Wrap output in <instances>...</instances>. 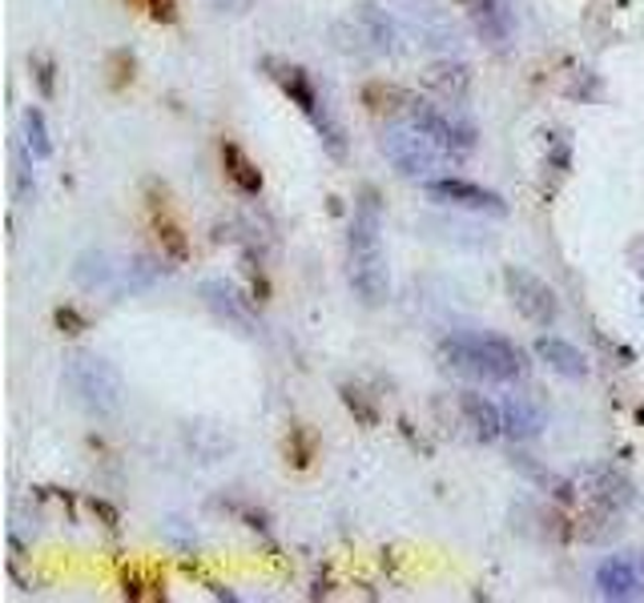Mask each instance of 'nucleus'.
<instances>
[{
    "instance_id": "39448f33",
    "label": "nucleus",
    "mask_w": 644,
    "mask_h": 603,
    "mask_svg": "<svg viewBox=\"0 0 644 603\" xmlns=\"http://www.w3.org/2000/svg\"><path fill=\"white\" fill-rule=\"evenodd\" d=\"M407 121L415 125L423 137H432L447 158H468L471 149H475V125H471L456 105H447V101L439 105V101H427V97H411Z\"/></svg>"
},
{
    "instance_id": "9b49d317",
    "label": "nucleus",
    "mask_w": 644,
    "mask_h": 603,
    "mask_svg": "<svg viewBox=\"0 0 644 603\" xmlns=\"http://www.w3.org/2000/svg\"><path fill=\"white\" fill-rule=\"evenodd\" d=\"M198 294H202V302H206V310H210L214 318L226 322L230 331L258 334V318H254V310H250V302L238 294L230 282H222V278H210V282H202Z\"/></svg>"
},
{
    "instance_id": "412c9836",
    "label": "nucleus",
    "mask_w": 644,
    "mask_h": 603,
    "mask_svg": "<svg viewBox=\"0 0 644 603\" xmlns=\"http://www.w3.org/2000/svg\"><path fill=\"white\" fill-rule=\"evenodd\" d=\"M161 278H165V266L158 258H149V254H137L122 266V286L117 290H153Z\"/></svg>"
},
{
    "instance_id": "dca6fc26",
    "label": "nucleus",
    "mask_w": 644,
    "mask_h": 603,
    "mask_svg": "<svg viewBox=\"0 0 644 603\" xmlns=\"http://www.w3.org/2000/svg\"><path fill=\"white\" fill-rule=\"evenodd\" d=\"M427 89L439 93L447 105H463L471 97V69L468 65H451V61H439L427 69Z\"/></svg>"
},
{
    "instance_id": "1a4fd4ad",
    "label": "nucleus",
    "mask_w": 644,
    "mask_h": 603,
    "mask_svg": "<svg viewBox=\"0 0 644 603\" xmlns=\"http://www.w3.org/2000/svg\"><path fill=\"white\" fill-rule=\"evenodd\" d=\"M596 595L600 600H644V555L620 552L596 567Z\"/></svg>"
},
{
    "instance_id": "ddd939ff",
    "label": "nucleus",
    "mask_w": 644,
    "mask_h": 603,
    "mask_svg": "<svg viewBox=\"0 0 644 603\" xmlns=\"http://www.w3.org/2000/svg\"><path fill=\"white\" fill-rule=\"evenodd\" d=\"M459 415H463V422H468L480 443H496L504 434V407H496L487 394L459 391Z\"/></svg>"
},
{
    "instance_id": "f257e3e1",
    "label": "nucleus",
    "mask_w": 644,
    "mask_h": 603,
    "mask_svg": "<svg viewBox=\"0 0 644 603\" xmlns=\"http://www.w3.org/2000/svg\"><path fill=\"white\" fill-rule=\"evenodd\" d=\"M347 278L355 294L367 306H383L391 278H387V254H383V213H379V197L375 189H363L355 218H350L347 237Z\"/></svg>"
},
{
    "instance_id": "5701e85b",
    "label": "nucleus",
    "mask_w": 644,
    "mask_h": 603,
    "mask_svg": "<svg viewBox=\"0 0 644 603\" xmlns=\"http://www.w3.org/2000/svg\"><path fill=\"white\" fill-rule=\"evenodd\" d=\"M153 230H158L161 254H170L174 262H186L189 258V242H186V234H182V225H177L174 218L153 213Z\"/></svg>"
},
{
    "instance_id": "b1692460",
    "label": "nucleus",
    "mask_w": 644,
    "mask_h": 603,
    "mask_svg": "<svg viewBox=\"0 0 644 603\" xmlns=\"http://www.w3.org/2000/svg\"><path fill=\"white\" fill-rule=\"evenodd\" d=\"M149 13V21H158V25H174L177 21V0H134Z\"/></svg>"
},
{
    "instance_id": "6ab92c4d",
    "label": "nucleus",
    "mask_w": 644,
    "mask_h": 603,
    "mask_svg": "<svg viewBox=\"0 0 644 603\" xmlns=\"http://www.w3.org/2000/svg\"><path fill=\"white\" fill-rule=\"evenodd\" d=\"M355 16H359V28H363V37L371 40L375 49L379 53H395L399 45V33H395V21H391V16H387V9H379V4H371V0H367V4H359V9H355Z\"/></svg>"
},
{
    "instance_id": "7ed1b4c3",
    "label": "nucleus",
    "mask_w": 644,
    "mask_h": 603,
    "mask_svg": "<svg viewBox=\"0 0 644 603\" xmlns=\"http://www.w3.org/2000/svg\"><path fill=\"white\" fill-rule=\"evenodd\" d=\"M65 386L73 391V398L93 415V419H113L125 403V382L122 370L113 367L110 358L77 350L65 362Z\"/></svg>"
},
{
    "instance_id": "f8f14e48",
    "label": "nucleus",
    "mask_w": 644,
    "mask_h": 603,
    "mask_svg": "<svg viewBox=\"0 0 644 603\" xmlns=\"http://www.w3.org/2000/svg\"><path fill=\"white\" fill-rule=\"evenodd\" d=\"M544 427H548V415L532 394H508L504 398V434H508L511 443H532V439L544 434Z\"/></svg>"
},
{
    "instance_id": "aec40b11",
    "label": "nucleus",
    "mask_w": 644,
    "mask_h": 603,
    "mask_svg": "<svg viewBox=\"0 0 644 603\" xmlns=\"http://www.w3.org/2000/svg\"><path fill=\"white\" fill-rule=\"evenodd\" d=\"M363 105L375 113V117H395L411 105V93L399 85H387V81H371L363 85Z\"/></svg>"
},
{
    "instance_id": "2eb2a0df",
    "label": "nucleus",
    "mask_w": 644,
    "mask_h": 603,
    "mask_svg": "<svg viewBox=\"0 0 644 603\" xmlns=\"http://www.w3.org/2000/svg\"><path fill=\"white\" fill-rule=\"evenodd\" d=\"M468 9L471 25L480 28L483 40H492L496 49H504L511 37V13H508V0H459Z\"/></svg>"
},
{
    "instance_id": "393cba45",
    "label": "nucleus",
    "mask_w": 644,
    "mask_h": 603,
    "mask_svg": "<svg viewBox=\"0 0 644 603\" xmlns=\"http://www.w3.org/2000/svg\"><path fill=\"white\" fill-rule=\"evenodd\" d=\"M57 326H61L65 334H77L81 326H85V322H81V314H77L73 306H61V310H57Z\"/></svg>"
},
{
    "instance_id": "6e6552de",
    "label": "nucleus",
    "mask_w": 644,
    "mask_h": 603,
    "mask_svg": "<svg viewBox=\"0 0 644 603\" xmlns=\"http://www.w3.org/2000/svg\"><path fill=\"white\" fill-rule=\"evenodd\" d=\"M576 487L584 491V499L600 511V515H617L632 503V483L624 471H617L612 463H596V467H584L576 475Z\"/></svg>"
},
{
    "instance_id": "423d86ee",
    "label": "nucleus",
    "mask_w": 644,
    "mask_h": 603,
    "mask_svg": "<svg viewBox=\"0 0 644 603\" xmlns=\"http://www.w3.org/2000/svg\"><path fill=\"white\" fill-rule=\"evenodd\" d=\"M379 149H383V158L395 165L399 177H411V182H432V173L439 170V161L447 158L444 149L435 146L432 137H423L411 121L387 129Z\"/></svg>"
},
{
    "instance_id": "a211bd4d",
    "label": "nucleus",
    "mask_w": 644,
    "mask_h": 603,
    "mask_svg": "<svg viewBox=\"0 0 644 603\" xmlns=\"http://www.w3.org/2000/svg\"><path fill=\"white\" fill-rule=\"evenodd\" d=\"M222 170L226 177L242 189L246 197H258L262 194V170L250 161V153L238 141H222Z\"/></svg>"
},
{
    "instance_id": "4be33fe9",
    "label": "nucleus",
    "mask_w": 644,
    "mask_h": 603,
    "mask_svg": "<svg viewBox=\"0 0 644 603\" xmlns=\"http://www.w3.org/2000/svg\"><path fill=\"white\" fill-rule=\"evenodd\" d=\"M25 149L33 153L37 161H49L53 158V137H49V125H45V113L33 105L25 109Z\"/></svg>"
},
{
    "instance_id": "4468645a",
    "label": "nucleus",
    "mask_w": 644,
    "mask_h": 603,
    "mask_svg": "<svg viewBox=\"0 0 644 603\" xmlns=\"http://www.w3.org/2000/svg\"><path fill=\"white\" fill-rule=\"evenodd\" d=\"M536 358H540L548 370H556L560 379H568V382L588 379V358H584V350L580 346L564 343V338H556V334L536 338Z\"/></svg>"
},
{
    "instance_id": "a878e982",
    "label": "nucleus",
    "mask_w": 644,
    "mask_h": 603,
    "mask_svg": "<svg viewBox=\"0 0 644 603\" xmlns=\"http://www.w3.org/2000/svg\"><path fill=\"white\" fill-rule=\"evenodd\" d=\"M343 398H347V407H350V410H359V419H363V422H375V410H371V407H363V398H355V391H350V386L343 391Z\"/></svg>"
},
{
    "instance_id": "20e7f679",
    "label": "nucleus",
    "mask_w": 644,
    "mask_h": 603,
    "mask_svg": "<svg viewBox=\"0 0 644 603\" xmlns=\"http://www.w3.org/2000/svg\"><path fill=\"white\" fill-rule=\"evenodd\" d=\"M266 69H271V77L278 81V89H283L286 97L295 101L298 109L310 117L314 134H319L322 146H326V153H331V158H338V161L347 158V134H343V125H338L335 113L326 109V101L319 97V89H314V81L307 77V69L286 65V61H266Z\"/></svg>"
},
{
    "instance_id": "f3484780",
    "label": "nucleus",
    "mask_w": 644,
    "mask_h": 603,
    "mask_svg": "<svg viewBox=\"0 0 644 603\" xmlns=\"http://www.w3.org/2000/svg\"><path fill=\"white\" fill-rule=\"evenodd\" d=\"M117 274H122V266H113V258L105 254V250H85L81 258H77L73 266V278L85 290H117Z\"/></svg>"
},
{
    "instance_id": "f03ea898",
    "label": "nucleus",
    "mask_w": 644,
    "mask_h": 603,
    "mask_svg": "<svg viewBox=\"0 0 644 603\" xmlns=\"http://www.w3.org/2000/svg\"><path fill=\"white\" fill-rule=\"evenodd\" d=\"M439 355L451 370L475 382H520L528 379V355L504 334H451Z\"/></svg>"
},
{
    "instance_id": "9d476101",
    "label": "nucleus",
    "mask_w": 644,
    "mask_h": 603,
    "mask_svg": "<svg viewBox=\"0 0 644 603\" xmlns=\"http://www.w3.org/2000/svg\"><path fill=\"white\" fill-rule=\"evenodd\" d=\"M423 189H427V197L447 201V206H459V210L492 213V218L508 213V201L496 189H483V185L468 182V177H432V182H423Z\"/></svg>"
},
{
    "instance_id": "0eeeda50",
    "label": "nucleus",
    "mask_w": 644,
    "mask_h": 603,
    "mask_svg": "<svg viewBox=\"0 0 644 603\" xmlns=\"http://www.w3.org/2000/svg\"><path fill=\"white\" fill-rule=\"evenodd\" d=\"M504 286H508L511 306L520 310L524 318L536 322V326H552L560 318V298L556 290L532 270H520V266H508L504 270Z\"/></svg>"
},
{
    "instance_id": "bb28decb",
    "label": "nucleus",
    "mask_w": 644,
    "mask_h": 603,
    "mask_svg": "<svg viewBox=\"0 0 644 603\" xmlns=\"http://www.w3.org/2000/svg\"><path fill=\"white\" fill-rule=\"evenodd\" d=\"M218 13H246L254 0H210Z\"/></svg>"
}]
</instances>
